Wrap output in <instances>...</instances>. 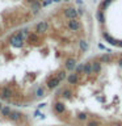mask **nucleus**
<instances>
[{"label": "nucleus", "instance_id": "5", "mask_svg": "<svg viewBox=\"0 0 122 126\" xmlns=\"http://www.w3.org/2000/svg\"><path fill=\"white\" fill-rule=\"evenodd\" d=\"M34 1H35V0H26V3H29V5H30L31 3H34Z\"/></svg>", "mask_w": 122, "mask_h": 126}, {"label": "nucleus", "instance_id": "2", "mask_svg": "<svg viewBox=\"0 0 122 126\" xmlns=\"http://www.w3.org/2000/svg\"><path fill=\"white\" fill-rule=\"evenodd\" d=\"M12 97H13V92H12V89L9 87H3L0 89V98H3V100H11Z\"/></svg>", "mask_w": 122, "mask_h": 126}, {"label": "nucleus", "instance_id": "4", "mask_svg": "<svg viewBox=\"0 0 122 126\" xmlns=\"http://www.w3.org/2000/svg\"><path fill=\"white\" fill-rule=\"evenodd\" d=\"M9 41H11V43H12V45H13L15 47H21L22 43H24L22 41H20V39L16 37V35H12V37L9 38Z\"/></svg>", "mask_w": 122, "mask_h": 126}, {"label": "nucleus", "instance_id": "6", "mask_svg": "<svg viewBox=\"0 0 122 126\" xmlns=\"http://www.w3.org/2000/svg\"><path fill=\"white\" fill-rule=\"evenodd\" d=\"M1 109H3V104L0 102V112H1Z\"/></svg>", "mask_w": 122, "mask_h": 126}, {"label": "nucleus", "instance_id": "3", "mask_svg": "<svg viewBox=\"0 0 122 126\" xmlns=\"http://www.w3.org/2000/svg\"><path fill=\"white\" fill-rule=\"evenodd\" d=\"M11 113H12L11 106H3L1 112H0V116H1L3 118H9V114Z\"/></svg>", "mask_w": 122, "mask_h": 126}, {"label": "nucleus", "instance_id": "1", "mask_svg": "<svg viewBox=\"0 0 122 126\" xmlns=\"http://www.w3.org/2000/svg\"><path fill=\"white\" fill-rule=\"evenodd\" d=\"M53 110L67 126H122V50L80 63L58 89Z\"/></svg>", "mask_w": 122, "mask_h": 126}]
</instances>
